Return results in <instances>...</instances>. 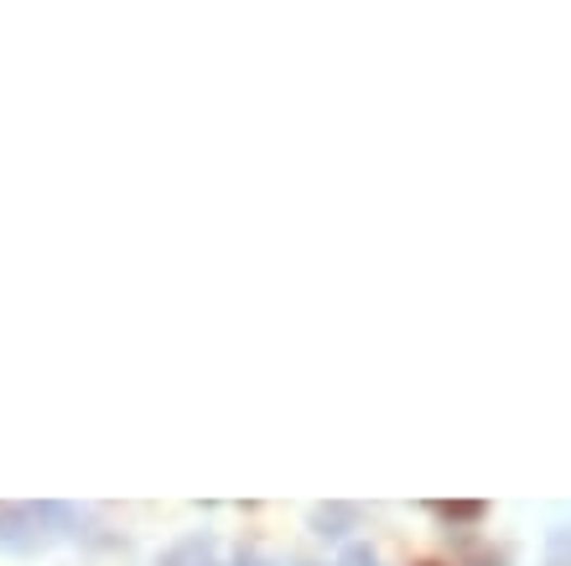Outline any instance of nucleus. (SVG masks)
Listing matches in <instances>:
<instances>
[{"instance_id":"obj_1","label":"nucleus","mask_w":571,"mask_h":566,"mask_svg":"<svg viewBox=\"0 0 571 566\" xmlns=\"http://www.w3.org/2000/svg\"><path fill=\"white\" fill-rule=\"evenodd\" d=\"M52 536L42 530V519H37V504H22V510H0V545L5 551H42Z\"/></svg>"},{"instance_id":"obj_3","label":"nucleus","mask_w":571,"mask_h":566,"mask_svg":"<svg viewBox=\"0 0 571 566\" xmlns=\"http://www.w3.org/2000/svg\"><path fill=\"white\" fill-rule=\"evenodd\" d=\"M162 566H218V545L208 541V536H192V541H182L177 551H167Z\"/></svg>"},{"instance_id":"obj_4","label":"nucleus","mask_w":571,"mask_h":566,"mask_svg":"<svg viewBox=\"0 0 571 566\" xmlns=\"http://www.w3.org/2000/svg\"><path fill=\"white\" fill-rule=\"evenodd\" d=\"M546 566H571V525H567V530H550V541H546Z\"/></svg>"},{"instance_id":"obj_6","label":"nucleus","mask_w":571,"mask_h":566,"mask_svg":"<svg viewBox=\"0 0 571 566\" xmlns=\"http://www.w3.org/2000/svg\"><path fill=\"white\" fill-rule=\"evenodd\" d=\"M436 515H447V519H478V515H483V504H436Z\"/></svg>"},{"instance_id":"obj_2","label":"nucleus","mask_w":571,"mask_h":566,"mask_svg":"<svg viewBox=\"0 0 571 566\" xmlns=\"http://www.w3.org/2000/svg\"><path fill=\"white\" fill-rule=\"evenodd\" d=\"M312 525H317V536L343 541V536L358 525V510H354V504H317V510H312Z\"/></svg>"},{"instance_id":"obj_7","label":"nucleus","mask_w":571,"mask_h":566,"mask_svg":"<svg viewBox=\"0 0 571 566\" xmlns=\"http://www.w3.org/2000/svg\"><path fill=\"white\" fill-rule=\"evenodd\" d=\"M234 566H270V562H265V556H255V551H244V556H239Z\"/></svg>"},{"instance_id":"obj_5","label":"nucleus","mask_w":571,"mask_h":566,"mask_svg":"<svg viewBox=\"0 0 571 566\" xmlns=\"http://www.w3.org/2000/svg\"><path fill=\"white\" fill-rule=\"evenodd\" d=\"M338 566H380V562H375V551H369V545H348V551L338 556Z\"/></svg>"}]
</instances>
